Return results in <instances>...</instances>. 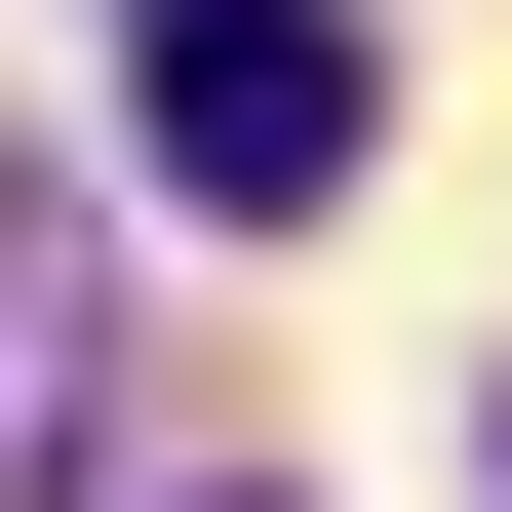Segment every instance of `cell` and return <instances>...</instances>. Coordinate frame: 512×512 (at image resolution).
Listing matches in <instances>:
<instances>
[{
	"mask_svg": "<svg viewBox=\"0 0 512 512\" xmlns=\"http://www.w3.org/2000/svg\"><path fill=\"white\" fill-rule=\"evenodd\" d=\"M355 158H394V79L316 40V0H158V197H237V237H316Z\"/></svg>",
	"mask_w": 512,
	"mask_h": 512,
	"instance_id": "cell-1",
	"label": "cell"
}]
</instances>
